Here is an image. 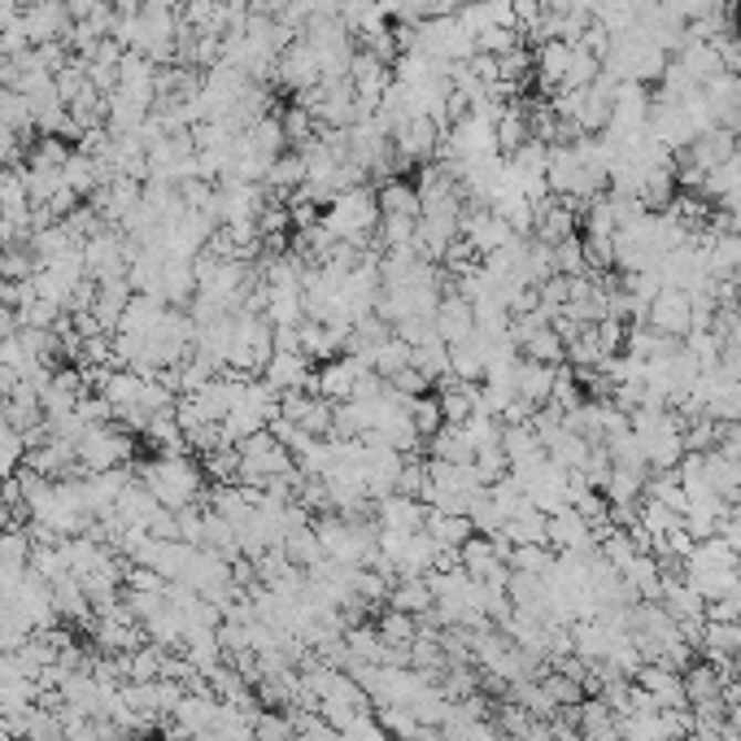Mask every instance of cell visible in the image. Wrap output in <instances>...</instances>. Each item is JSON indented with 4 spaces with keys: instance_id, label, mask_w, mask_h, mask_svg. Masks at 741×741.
Wrapping results in <instances>:
<instances>
[{
    "instance_id": "obj_1",
    "label": "cell",
    "mask_w": 741,
    "mask_h": 741,
    "mask_svg": "<svg viewBox=\"0 0 741 741\" xmlns=\"http://www.w3.org/2000/svg\"><path fill=\"white\" fill-rule=\"evenodd\" d=\"M323 227H327L341 244H370L375 231H379L375 188L358 184V188H345L341 197H332V201H327V215H323Z\"/></svg>"
},
{
    "instance_id": "obj_2",
    "label": "cell",
    "mask_w": 741,
    "mask_h": 741,
    "mask_svg": "<svg viewBox=\"0 0 741 741\" xmlns=\"http://www.w3.org/2000/svg\"><path fill=\"white\" fill-rule=\"evenodd\" d=\"M145 489L161 502V507L179 511V507H188V502L197 498V489H201V471H197L184 453H166V458H157V462L145 471Z\"/></svg>"
},
{
    "instance_id": "obj_3",
    "label": "cell",
    "mask_w": 741,
    "mask_h": 741,
    "mask_svg": "<svg viewBox=\"0 0 741 741\" xmlns=\"http://www.w3.org/2000/svg\"><path fill=\"white\" fill-rule=\"evenodd\" d=\"M74 453H79V462H87L92 471H114V467L132 453V445H127V437H123L109 419H92V424L79 432Z\"/></svg>"
},
{
    "instance_id": "obj_4",
    "label": "cell",
    "mask_w": 741,
    "mask_h": 741,
    "mask_svg": "<svg viewBox=\"0 0 741 741\" xmlns=\"http://www.w3.org/2000/svg\"><path fill=\"white\" fill-rule=\"evenodd\" d=\"M650 332H659L667 341H685L693 332V296L685 289H659L655 301L646 305V319H641Z\"/></svg>"
},
{
    "instance_id": "obj_5",
    "label": "cell",
    "mask_w": 741,
    "mask_h": 741,
    "mask_svg": "<svg viewBox=\"0 0 741 741\" xmlns=\"http://www.w3.org/2000/svg\"><path fill=\"white\" fill-rule=\"evenodd\" d=\"M18 18H22V27H27V35H31L35 49H44V44H66V35H71V27H74L66 0H27Z\"/></svg>"
},
{
    "instance_id": "obj_6",
    "label": "cell",
    "mask_w": 741,
    "mask_h": 741,
    "mask_svg": "<svg viewBox=\"0 0 741 741\" xmlns=\"http://www.w3.org/2000/svg\"><path fill=\"white\" fill-rule=\"evenodd\" d=\"M370 375V367L363 358H354V354H341V358H332V363H319L314 370V393L319 397H327L332 406H345L354 393H358V384Z\"/></svg>"
},
{
    "instance_id": "obj_7",
    "label": "cell",
    "mask_w": 741,
    "mask_h": 741,
    "mask_svg": "<svg viewBox=\"0 0 741 741\" xmlns=\"http://www.w3.org/2000/svg\"><path fill=\"white\" fill-rule=\"evenodd\" d=\"M310 367H314V363H310L296 345H275V354H271L267 367H262V384L275 388L280 397H289V393H301V388L314 384Z\"/></svg>"
},
{
    "instance_id": "obj_8",
    "label": "cell",
    "mask_w": 741,
    "mask_h": 741,
    "mask_svg": "<svg viewBox=\"0 0 741 741\" xmlns=\"http://www.w3.org/2000/svg\"><path fill=\"white\" fill-rule=\"evenodd\" d=\"M275 79H280L289 92H296V96L323 83V66H319L314 49H310L301 35H293V40H289V49L280 53V62H275Z\"/></svg>"
},
{
    "instance_id": "obj_9",
    "label": "cell",
    "mask_w": 741,
    "mask_h": 741,
    "mask_svg": "<svg viewBox=\"0 0 741 741\" xmlns=\"http://www.w3.org/2000/svg\"><path fill=\"white\" fill-rule=\"evenodd\" d=\"M554 379H559V367H545V363H532V358L519 354L515 406H523L528 415H536L541 406H550V397H554Z\"/></svg>"
},
{
    "instance_id": "obj_10",
    "label": "cell",
    "mask_w": 741,
    "mask_h": 741,
    "mask_svg": "<svg viewBox=\"0 0 741 741\" xmlns=\"http://www.w3.org/2000/svg\"><path fill=\"white\" fill-rule=\"evenodd\" d=\"M550 545H559L563 554H589L597 545V532L576 507H563L550 515Z\"/></svg>"
},
{
    "instance_id": "obj_11",
    "label": "cell",
    "mask_w": 741,
    "mask_h": 741,
    "mask_svg": "<svg viewBox=\"0 0 741 741\" xmlns=\"http://www.w3.org/2000/svg\"><path fill=\"white\" fill-rule=\"evenodd\" d=\"M432 327H437V336H441L445 345L467 341V336L476 332V305H471L462 293H445L441 305H437V314H432Z\"/></svg>"
},
{
    "instance_id": "obj_12",
    "label": "cell",
    "mask_w": 741,
    "mask_h": 741,
    "mask_svg": "<svg viewBox=\"0 0 741 741\" xmlns=\"http://www.w3.org/2000/svg\"><path fill=\"white\" fill-rule=\"evenodd\" d=\"M424 523H428V507L419 498H406V493L379 498V528L384 532H424Z\"/></svg>"
},
{
    "instance_id": "obj_13",
    "label": "cell",
    "mask_w": 741,
    "mask_h": 741,
    "mask_svg": "<svg viewBox=\"0 0 741 741\" xmlns=\"http://www.w3.org/2000/svg\"><path fill=\"white\" fill-rule=\"evenodd\" d=\"M572 53H576V44H567V40H545V44L536 49V71H541V83L563 87V79H567V71H572Z\"/></svg>"
},
{
    "instance_id": "obj_14",
    "label": "cell",
    "mask_w": 741,
    "mask_h": 741,
    "mask_svg": "<svg viewBox=\"0 0 741 741\" xmlns=\"http://www.w3.org/2000/svg\"><path fill=\"white\" fill-rule=\"evenodd\" d=\"M410 367L419 370L428 384H437L449 375V345L445 341H424V345H410Z\"/></svg>"
},
{
    "instance_id": "obj_15",
    "label": "cell",
    "mask_w": 741,
    "mask_h": 741,
    "mask_svg": "<svg viewBox=\"0 0 741 741\" xmlns=\"http://www.w3.org/2000/svg\"><path fill=\"white\" fill-rule=\"evenodd\" d=\"M585 267H589V258H585V240L581 236H572V240H563V244H554V275H585Z\"/></svg>"
},
{
    "instance_id": "obj_16",
    "label": "cell",
    "mask_w": 741,
    "mask_h": 741,
    "mask_svg": "<svg viewBox=\"0 0 741 741\" xmlns=\"http://www.w3.org/2000/svg\"><path fill=\"white\" fill-rule=\"evenodd\" d=\"M541 689H545V698H550L554 707H581V702H585V685H581V680H572V676H563V671L545 676V680H541Z\"/></svg>"
},
{
    "instance_id": "obj_17",
    "label": "cell",
    "mask_w": 741,
    "mask_h": 741,
    "mask_svg": "<svg viewBox=\"0 0 741 741\" xmlns=\"http://www.w3.org/2000/svg\"><path fill=\"white\" fill-rule=\"evenodd\" d=\"M410 415H415V428H419V437H432V432H441L445 428V415H441V401L437 397H410Z\"/></svg>"
},
{
    "instance_id": "obj_18",
    "label": "cell",
    "mask_w": 741,
    "mask_h": 741,
    "mask_svg": "<svg viewBox=\"0 0 741 741\" xmlns=\"http://www.w3.org/2000/svg\"><path fill=\"white\" fill-rule=\"evenodd\" d=\"M716 449L741 467V424H720V445Z\"/></svg>"
},
{
    "instance_id": "obj_19",
    "label": "cell",
    "mask_w": 741,
    "mask_h": 741,
    "mask_svg": "<svg viewBox=\"0 0 741 741\" xmlns=\"http://www.w3.org/2000/svg\"><path fill=\"white\" fill-rule=\"evenodd\" d=\"M415 741H445V738H441V733H419Z\"/></svg>"
},
{
    "instance_id": "obj_20",
    "label": "cell",
    "mask_w": 741,
    "mask_h": 741,
    "mask_svg": "<svg viewBox=\"0 0 741 741\" xmlns=\"http://www.w3.org/2000/svg\"><path fill=\"white\" fill-rule=\"evenodd\" d=\"M0 523H4V515H0Z\"/></svg>"
}]
</instances>
